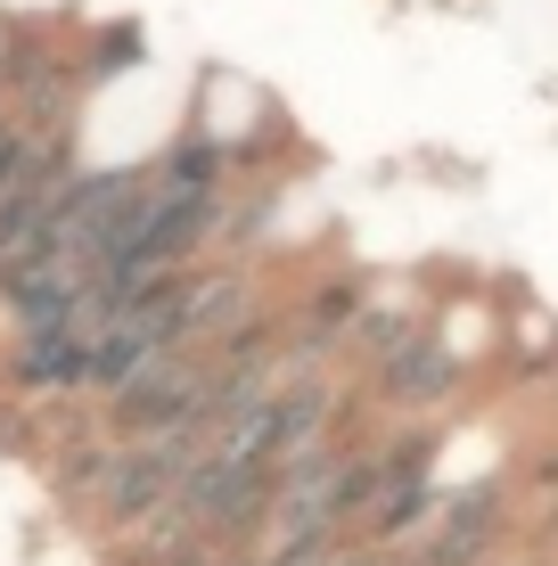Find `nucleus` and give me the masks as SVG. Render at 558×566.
<instances>
[{
	"instance_id": "obj_1",
	"label": "nucleus",
	"mask_w": 558,
	"mask_h": 566,
	"mask_svg": "<svg viewBox=\"0 0 558 566\" xmlns=\"http://www.w3.org/2000/svg\"><path fill=\"white\" fill-rule=\"evenodd\" d=\"M460 378H468V369H460V354L435 337V328H419V321L402 328L387 354H378V369H370V386L394 402V411H435V402L460 395Z\"/></svg>"
},
{
	"instance_id": "obj_2",
	"label": "nucleus",
	"mask_w": 558,
	"mask_h": 566,
	"mask_svg": "<svg viewBox=\"0 0 558 566\" xmlns=\"http://www.w3.org/2000/svg\"><path fill=\"white\" fill-rule=\"evenodd\" d=\"M428 510H435L428 443H394V452H378V484H370V510H361V534H370V542H402Z\"/></svg>"
}]
</instances>
